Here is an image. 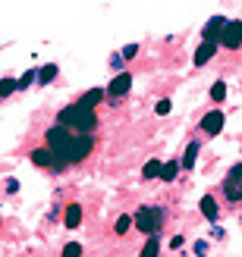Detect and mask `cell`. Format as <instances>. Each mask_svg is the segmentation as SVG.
Returning <instances> with one entry per match:
<instances>
[{"label":"cell","mask_w":242,"mask_h":257,"mask_svg":"<svg viewBox=\"0 0 242 257\" xmlns=\"http://www.w3.org/2000/svg\"><path fill=\"white\" fill-rule=\"evenodd\" d=\"M95 148V138L92 135H79V132H69L63 125L47 128V151L54 154L60 163H79L85 160Z\"/></svg>","instance_id":"1"},{"label":"cell","mask_w":242,"mask_h":257,"mask_svg":"<svg viewBox=\"0 0 242 257\" xmlns=\"http://www.w3.org/2000/svg\"><path fill=\"white\" fill-rule=\"evenodd\" d=\"M57 125L69 128V132H79V135H92L95 125H98V116H95V110H88L82 104H72V107H63L60 110Z\"/></svg>","instance_id":"2"},{"label":"cell","mask_w":242,"mask_h":257,"mask_svg":"<svg viewBox=\"0 0 242 257\" xmlns=\"http://www.w3.org/2000/svg\"><path fill=\"white\" fill-rule=\"evenodd\" d=\"M164 220H167V213L160 207H138V213L132 216V223L138 226V232H148V235H157Z\"/></svg>","instance_id":"3"},{"label":"cell","mask_w":242,"mask_h":257,"mask_svg":"<svg viewBox=\"0 0 242 257\" xmlns=\"http://www.w3.org/2000/svg\"><path fill=\"white\" fill-rule=\"evenodd\" d=\"M220 44H223V47H230V50H236V47L242 44V22H239V19H236V22H226Z\"/></svg>","instance_id":"4"},{"label":"cell","mask_w":242,"mask_h":257,"mask_svg":"<svg viewBox=\"0 0 242 257\" xmlns=\"http://www.w3.org/2000/svg\"><path fill=\"white\" fill-rule=\"evenodd\" d=\"M223 29H226V19H223V16H214V19L205 25V41H211V44H220Z\"/></svg>","instance_id":"5"},{"label":"cell","mask_w":242,"mask_h":257,"mask_svg":"<svg viewBox=\"0 0 242 257\" xmlns=\"http://www.w3.org/2000/svg\"><path fill=\"white\" fill-rule=\"evenodd\" d=\"M129 88H132V75H129V72H120L117 79L107 85V94H110V97H123Z\"/></svg>","instance_id":"6"},{"label":"cell","mask_w":242,"mask_h":257,"mask_svg":"<svg viewBox=\"0 0 242 257\" xmlns=\"http://www.w3.org/2000/svg\"><path fill=\"white\" fill-rule=\"evenodd\" d=\"M201 128H205L208 135H220V128H223V113L220 110H211L205 119H201Z\"/></svg>","instance_id":"7"},{"label":"cell","mask_w":242,"mask_h":257,"mask_svg":"<svg viewBox=\"0 0 242 257\" xmlns=\"http://www.w3.org/2000/svg\"><path fill=\"white\" fill-rule=\"evenodd\" d=\"M217 47L220 44H211V41H201L198 44V50H195V66H205V63L214 57V54H217Z\"/></svg>","instance_id":"8"},{"label":"cell","mask_w":242,"mask_h":257,"mask_svg":"<svg viewBox=\"0 0 242 257\" xmlns=\"http://www.w3.org/2000/svg\"><path fill=\"white\" fill-rule=\"evenodd\" d=\"M32 163H35V166H44V170H50V166H60V160H57V157H54V154H50L47 148L35 151V154H32Z\"/></svg>","instance_id":"9"},{"label":"cell","mask_w":242,"mask_h":257,"mask_svg":"<svg viewBox=\"0 0 242 257\" xmlns=\"http://www.w3.org/2000/svg\"><path fill=\"white\" fill-rule=\"evenodd\" d=\"M198 207H201V213H205L211 223H214V220L220 216V210H217V201H214L211 195H205V198H201V201H198Z\"/></svg>","instance_id":"10"},{"label":"cell","mask_w":242,"mask_h":257,"mask_svg":"<svg viewBox=\"0 0 242 257\" xmlns=\"http://www.w3.org/2000/svg\"><path fill=\"white\" fill-rule=\"evenodd\" d=\"M101 100H104V91H101V88H92L88 94H82L79 104H82V107H88V110H95V107L101 104Z\"/></svg>","instance_id":"11"},{"label":"cell","mask_w":242,"mask_h":257,"mask_svg":"<svg viewBox=\"0 0 242 257\" xmlns=\"http://www.w3.org/2000/svg\"><path fill=\"white\" fill-rule=\"evenodd\" d=\"M63 223H66L69 229H75V226L82 223V207H79V204H69V207H66V216H63Z\"/></svg>","instance_id":"12"},{"label":"cell","mask_w":242,"mask_h":257,"mask_svg":"<svg viewBox=\"0 0 242 257\" xmlns=\"http://www.w3.org/2000/svg\"><path fill=\"white\" fill-rule=\"evenodd\" d=\"M195 160H198V141H192V145L186 148V154H183L180 166H186V170H192V166H195Z\"/></svg>","instance_id":"13"},{"label":"cell","mask_w":242,"mask_h":257,"mask_svg":"<svg viewBox=\"0 0 242 257\" xmlns=\"http://www.w3.org/2000/svg\"><path fill=\"white\" fill-rule=\"evenodd\" d=\"M160 173H164V163H160V160H148L145 170H142L145 179H160Z\"/></svg>","instance_id":"14"},{"label":"cell","mask_w":242,"mask_h":257,"mask_svg":"<svg viewBox=\"0 0 242 257\" xmlns=\"http://www.w3.org/2000/svg\"><path fill=\"white\" fill-rule=\"evenodd\" d=\"M54 79H57V66H54V63H47V66H44L41 72H38V82L47 85V82H54Z\"/></svg>","instance_id":"15"},{"label":"cell","mask_w":242,"mask_h":257,"mask_svg":"<svg viewBox=\"0 0 242 257\" xmlns=\"http://www.w3.org/2000/svg\"><path fill=\"white\" fill-rule=\"evenodd\" d=\"M226 198H230V201H239V198H242V182L226 179Z\"/></svg>","instance_id":"16"},{"label":"cell","mask_w":242,"mask_h":257,"mask_svg":"<svg viewBox=\"0 0 242 257\" xmlns=\"http://www.w3.org/2000/svg\"><path fill=\"white\" fill-rule=\"evenodd\" d=\"M157 251H160V241L157 238H148L145 248H142V257H157Z\"/></svg>","instance_id":"17"},{"label":"cell","mask_w":242,"mask_h":257,"mask_svg":"<svg viewBox=\"0 0 242 257\" xmlns=\"http://www.w3.org/2000/svg\"><path fill=\"white\" fill-rule=\"evenodd\" d=\"M176 173H180V163H164V173H160V179H164V182H170V179H176Z\"/></svg>","instance_id":"18"},{"label":"cell","mask_w":242,"mask_h":257,"mask_svg":"<svg viewBox=\"0 0 242 257\" xmlns=\"http://www.w3.org/2000/svg\"><path fill=\"white\" fill-rule=\"evenodd\" d=\"M19 88V82L16 79H0V97H7V94H13Z\"/></svg>","instance_id":"19"},{"label":"cell","mask_w":242,"mask_h":257,"mask_svg":"<svg viewBox=\"0 0 242 257\" xmlns=\"http://www.w3.org/2000/svg\"><path fill=\"white\" fill-rule=\"evenodd\" d=\"M211 97H214V100L220 104V100L226 97V85H223V82H214V88H211Z\"/></svg>","instance_id":"20"},{"label":"cell","mask_w":242,"mask_h":257,"mask_svg":"<svg viewBox=\"0 0 242 257\" xmlns=\"http://www.w3.org/2000/svg\"><path fill=\"white\" fill-rule=\"evenodd\" d=\"M63 257H82V245L79 241H69V245L63 248Z\"/></svg>","instance_id":"21"},{"label":"cell","mask_w":242,"mask_h":257,"mask_svg":"<svg viewBox=\"0 0 242 257\" xmlns=\"http://www.w3.org/2000/svg\"><path fill=\"white\" fill-rule=\"evenodd\" d=\"M35 79H38V69H29V72H25L22 79H19V88H29V85L35 82Z\"/></svg>","instance_id":"22"},{"label":"cell","mask_w":242,"mask_h":257,"mask_svg":"<svg viewBox=\"0 0 242 257\" xmlns=\"http://www.w3.org/2000/svg\"><path fill=\"white\" fill-rule=\"evenodd\" d=\"M129 226H132V216H120V220H117V232H120V235L129 232Z\"/></svg>","instance_id":"23"},{"label":"cell","mask_w":242,"mask_h":257,"mask_svg":"<svg viewBox=\"0 0 242 257\" xmlns=\"http://www.w3.org/2000/svg\"><path fill=\"white\" fill-rule=\"evenodd\" d=\"M170 107H173V104H170L167 97H164V100H157V113H160V116H167V113H170Z\"/></svg>","instance_id":"24"},{"label":"cell","mask_w":242,"mask_h":257,"mask_svg":"<svg viewBox=\"0 0 242 257\" xmlns=\"http://www.w3.org/2000/svg\"><path fill=\"white\" fill-rule=\"evenodd\" d=\"M138 54V44H129V47H123V60H132Z\"/></svg>","instance_id":"25"},{"label":"cell","mask_w":242,"mask_h":257,"mask_svg":"<svg viewBox=\"0 0 242 257\" xmlns=\"http://www.w3.org/2000/svg\"><path fill=\"white\" fill-rule=\"evenodd\" d=\"M230 179H233V182H242V163L230 170Z\"/></svg>","instance_id":"26"},{"label":"cell","mask_w":242,"mask_h":257,"mask_svg":"<svg viewBox=\"0 0 242 257\" xmlns=\"http://www.w3.org/2000/svg\"><path fill=\"white\" fill-rule=\"evenodd\" d=\"M110 66H113V69H120V66H123V54H113V60H110Z\"/></svg>","instance_id":"27"}]
</instances>
